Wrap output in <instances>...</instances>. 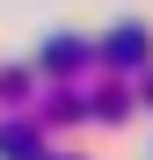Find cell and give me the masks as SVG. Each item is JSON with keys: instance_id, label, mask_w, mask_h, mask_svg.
<instances>
[{"instance_id": "1", "label": "cell", "mask_w": 153, "mask_h": 160, "mask_svg": "<svg viewBox=\"0 0 153 160\" xmlns=\"http://www.w3.org/2000/svg\"><path fill=\"white\" fill-rule=\"evenodd\" d=\"M102 66H117V73H139L146 58H153V44H146V22H124V29H110V44L95 51Z\"/></svg>"}, {"instance_id": "2", "label": "cell", "mask_w": 153, "mask_h": 160, "mask_svg": "<svg viewBox=\"0 0 153 160\" xmlns=\"http://www.w3.org/2000/svg\"><path fill=\"white\" fill-rule=\"evenodd\" d=\"M80 66H95V51L80 37H51L44 44V73H80Z\"/></svg>"}, {"instance_id": "3", "label": "cell", "mask_w": 153, "mask_h": 160, "mask_svg": "<svg viewBox=\"0 0 153 160\" xmlns=\"http://www.w3.org/2000/svg\"><path fill=\"white\" fill-rule=\"evenodd\" d=\"M0 160H44V131L37 124H0Z\"/></svg>"}, {"instance_id": "4", "label": "cell", "mask_w": 153, "mask_h": 160, "mask_svg": "<svg viewBox=\"0 0 153 160\" xmlns=\"http://www.w3.org/2000/svg\"><path fill=\"white\" fill-rule=\"evenodd\" d=\"M22 95H29V73L22 66H0V102H22Z\"/></svg>"}, {"instance_id": "5", "label": "cell", "mask_w": 153, "mask_h": 160, "mask_svg": "<svg viewBox=\"0 0 153 160\" xmlns=\"http://www.w3.org/2000/svg\"><path fill=\"white\" fill-rule=\"evenodd\" d=\"M139 102H153V73H146V95H139Z\"/></svg>"}, {"instance_id": "6", "label": "cell", "mask_w": 153, "mask_h": 160, "mask_svg": "<svg viewBox=\"0 0 153 160\" xmlns=\"http://www.w3.org/2000/svg\"><path fill=\"white\" fill-rule=\"evenodd\" d=\"M44 160H73V153H44Z\"/></svg>"}]
</instances>
